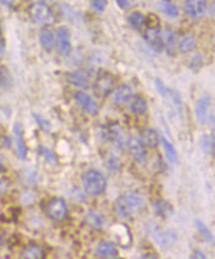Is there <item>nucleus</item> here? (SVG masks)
<instances>
[{"label": "nucleus", "instance_id": "1", "mask_svg": "<svg viewBox=\"0 0 215 259\" xmlns=\"http://www.w3.org/2000/svg\"><path fill=\"white\" fill-rule=\"evenodd\" d=\"M144 196L139 192H129L120 196L115 202V212L121 218H130L143 208Z\"/></svg>", "mask_w": 215, "mask_h": 259}, {"label": "nucleus", "instance_id": "2", "mask_svg": "<svg viewBox=\"0 0 215 259\" xmlns=\"http://www.w3.org/2000/svg\"><path fill=\"white\" fill-rule=\"evenodd\" d=\"M85 192L93 196L104 194L107 190V180L105 176L98 170H87L81 178Z\"/></svg>", "mask_w": 215, "mask_h": 259}, {"label": "nucleus", "instance_id": "3", "mask_svg": "<svg viewBox=\"0 0 215 259\" xmlns=\"http://www.w3.org/2000/svg\"><path fill=\"white\" fill-rule=\"evenodd\" d=\"M28 14L30 19L36 24L48 23L53 18L51 8L42 1L33 2L28 8Z\"/></svg>", "mask_w": 215, "mask_h": 259}, {"label": "nucleus", "instance_id": "4", "mask_svg": "<svg viewBox=\"0 0 215 259\" xmlns=\"http://www.w3.org/2000/svg\"><path fill=\"white\" fill-rule=\"evenodd\" d=\"M46 214L54 222H62L68 216V206L62 198H51L46 206Z\"/></svg>", "mask_w": 215, "mask_h": 259}, {"label": "nucleus", "instance_id": "5", "mask_svg": "<svg viewBox=\"0 0 215 259\" xmlns=\"http://www.w3.org/2000/svg\"><path fill=\"white\" fill-rule=\"evenodd\" d=\"M55 43L58 50V53L61 56H68L71 52V33L69 29L65 26H62L57 29L55 34Z\"/></svg>", "mask_w": 215, "mask_h": 259}, {"label": "nucleus", "instance_id": "6", "mask_svg": "<svg viewBox=\"0 0 215 259\" xmlns=\"http://www.w3.org/2000/svg\"><path fill=\"white\" fill-rule=\"evenodd\" d=\"M114 84H115V79L113 75L108 72H102L98 75L94 86L99 96L106 97L113 91Z\"/></svg>", "mask_w": 215, "mask_h": 259}, {"label": "nucleus", "instance_id": "7", "mask_svg": "<svg viewBox=\"0 0 215 259\" xmlns=\"http://www.w3.org/2000/svg\"><path fill=\"white\" fill-rule=\"evenodd\" d=\"M144 39L154 51L158 53L163 51L165 44L160 27H147L144 33Z\"/></svg>", "mask_w": 215, "mask_h": 259}, {"label": "nucleus", "instance_id": "8", "mask_svg": "<svg viewBox=\"0 0 215 259\" xmlns=\"http://www.w3.org/2000/svg\"><path fill=\"white\" fill-rule=\"evenodd\" d=\"M91 77H92V72L90 70L78 69L70 72L67 76V80L74 87L86 89L90 85Z\"/></svg>", "mask_w": 215, "mask_h": 259}, {"label": "nucleus", "instance_id": "9", "mask_svg": "<svg viewBox=\"0 0 215 259\" xmlns=\"http://www.w3.org/2000/svg\"><path fill=\"white\" fill-rule=\"evenodd\" d=\"M123 130L118 124H110L107 126H104L102 129V136L106 140L114 142L119 146H127V140L123 136Z\"/></svg>", "mask_w": 215, "mask_h": 259}, {"label": "nucleus", "instance_id": "10", "mask_svg": "<svg viewBox=\"0 0 215 259\" xmlns=\"http://www.w3.org/2000/svg\"><path fill=\"white\" fill-rule=\"evenodd\" d=\"M133 156V158L137 162H144L147 160V152L145 148V146L141 142L140 138L136 136H130L127 140V146H126Z\"/></svg>", "mask_w": 215, "mask_h": 259}, {"label": "nucleus", "instance_id": "11", "mask_svg": "<svg viewBox=\"0 0 215 259\" xmlns=\"http://www.w3.org/2000/svg\"><path fill=\"white\" fill-rule=\"evenodd\" d=\"M208 4L203 0H188L185 2V11L193 19H199L205 15Z\"/></svg>", "mask_w": 215, "mask_h": 259}, {"label": "nucleus", "instance_id": "12", "mask_svg": "<svg viewBox=\"0 0 215 259\" xmlns=\"http://www.w3.org/2000/svg\"><path fill=\"white\" fill-rule=\"evenodd\" d=\"M75 102L88 114L95 115L98 112V107L95 101L85 92H76L74 94Z\"/></svg>", "mask_w": 215, "mask_h": 259}, {"label": "nucleus", "instance_id": "13", "mask_svg": "<svg viewBox=\"0 0 215 259\" xmlns=\"http://www.w3.org/2000/svg\"><path fill=\"white\" fill-rule=\"evenodd\" d=\"M13 134H14V140L16 144V150L18 158L20 160H26L27 158V146L24 140V134H23V127L20 123H15L13 127Z\"/></svg>", "mask_w": 215, "mask_h": 259}, {"label": "nucleus", "instance_id": "14", "mask_svg": "<svg viewBox=\"0 0 215 259\" xmlns=\"http://www.w3.org/2000/svg\"><path fill=\"white\" fill-rule=\"evenodd\" d=\"M211 107V98L210 96L206 95L199 99L197 106H196V117L198 122L201 125H205L210 117H209V110Z\"/></svg>", "mask_w": 215, "mask_h": 259}, {"label": "nucleus", "instance_id": "15", "mask_svg": "<svg viewBox=\"0 0 215 259\" xmlns=\"http://www.w3.org/2000/svg\"><path fill=\"white\" fill-rule=\"evenodd\" d=\"M153 234H154L153 236H154L156 242L161 248H170L178 240V236H177L176 232L173 230L157 232H153Z\"/></svg>", "mask_w": 215, "mask_h": 259}, {"label": "nucleus", "instance_id": "16", "mask_svg": "<svg viewBox=\"0 0 215 259\" xmlns=\"http://www.w3.org/2000/svg\"><path fill=\"white\" fill-rule=\"evenodd\" d=\"M140 140L145 146H148L150 148H156L161 142V138L157 130L151 128H147L142 130Z\"/></svg>", "mask_w": 215, "mask_h": 259}, {"label": "nucleus", "instance_id": "17", "mask_svg": "<svg viewBox=\"0 0 215 259\" xmlns=\"http://www.w3.org/2000/svg\"><path fill=\"white\" fill-rule=\"evenodd\" d=\"M132 97H133V90L131 86L127 84H123L114 91L113 99L117 105H123V104L129 103Z\"/></svg>", "mask_w": 215, "mask_h": 259}, {"label": "nucleus", "instance_id": "18", "mask_svg": "<svg viewBox=\"0 0 215 259\" xmlns=\"http://www.w3.org/2000/svg\"><path fill=\"white\" fill-rule=\"evenodd\" d=\"M117 246L110 242H103L96 248V256L100 258H113L117 256Z\"/></svg>", "mask_w": 215, "mask_h": 259}, {"label": "nucleus", "instance_id": "19", "mask_svg": "<svg viewBox=\"0 0 215 259\" xmlns=\"http://www.w3.org/2000/svg\"><path fill=\"white\" fill-rule=\"evenodd\" d=\"M114 234L116 238V240L119 246L123 248H128L131 246L132 242V236L130 230L127 228L126 226H118L114 228Z\"/></svg>", "mask_w": 215, "mask_h": 259}, {"label": "nucleus", "instance_id": "20", "mask_svg": "<svg viewBox=\"0 0 215 259\" xmlns=\"http://www.w3.org/2000/svg\"><path fill=\"white\" fill-rule=\"evenodd\" d=\"M148 104L145 98L141 95H133L129 101V109L131 112L137 115H142L147 111Z\"/></svg>", "mask_w": 215, "mask_h": 259}, {"label": "nucleus", "instance_id": "21", "mask_svg": "<svg viewBox=\"0 0 215 259\" xmlns=\"http://www.w3.org/2000/svg\"><path fill=\"white\" fill-rule=\"evenodd\" d=\"M85 222L87 226L93 230H100L104 226L105 218L104 216L95 210H90L85 216Z\"/></svg>", "mask_w": 215, "mask_h": 259}, {"label": "nucleus", "instance_id": "22", "mask_svg": "<svg viewBox=\"0 0 215 259\" xmlns=\"http://www.w3.org/2000/svg\"><path fill=\"white\" fill-rule=\"evenodd\" d=\"M40 44L46 51H51L55 45V37L51 30L48 28H42L39 34Z\"/></svg>", "mask_w": 215, "mask_h": 259}, {"label": "nucleus", "instance_id": "23", "mask_svg": "<svg viewBox=\"0 0 215 259\" xmlns=\"http://www.w3.org/2000/svg\"><path fill=\"white\" fill-rule=\"evenodd\" d=\"M154 208H155L156 214L163 218H170L174 214V208L172 206V204L169 202L164 200H157L154 204Z\"/></svg>", "mask_w": 215, "mask_h": 259}, {"label": "nucleus", "instance_id": "24", "mask_svg": "<svg viewBox=\"0 0 215 259\" xmlns=\"http://www.w3.org/2000/svg\"><path fill=\"white\" fill-rule=\"evenodd\" d=\"M22 258L44 259L45 258V252L39 246L31 244L24 248V250L22 252Z\"/></svg>", "mask_w": 215, "mask_h": 259}, {"label": "nucleus", "instance_id": "25", "mask_svg": "<svg viewBox=\"0 0 215 259\" xmlns=\"http://www.w3.org/2000/svg\"><path fill=\"white\" fill-rule=\"evenodd\" d=\"M13 86V77L6 66H0V89L8 91Z\"/></svg>", "mask_w": 215, "mask_h": 259}, {"label": "nucleus", "instance_id": "26", "mask_svg": "<svg viewBox=\"0 0 215 259\" xmlns=\"http://www.w3.org/2000/svg\"><path fill=\"white\" fill-rule=\"evenodd\" d=\"M196 46H197V40L194 37V35H191V34H188L182 37L178 44L179 50L183 53H188L190 51H193L196 48Z\"/></svg>", "mask_w": 215, "mask_h": 259}, {"label": "nucleus", "instance_id": "27", "mask_svg": "<svg viewBox=\"0 0 215 259\" xmlns=\"http://www.w3.org/2000/svg\"><path fill=\"white\" fill-rule=\"evenodd\" d=\"M161 142L163 144V148L166 152L168 160H170L173 164L176 162L178 160V152H177L174 144L165 138H161Z\"/></svg>", "mask_w": 215, "mask_h": 259}, {"label": "nucleus", "instance_id": "28", "mask_svg": "<svg viewBox=\"0 0 215 259\" xmlns=\"http://www.w3.org/2000/svg\"><path fill=\"white\" fill-rule=\"evenodd\" d=\"M128 22L134 29H140L146 23V17L141 12H133L128 17Z\"/></svg>", "mask_w": 215, "mask_h": 259}, {"label": "nucleus", "instance_id": "29", "mask_svg": "<svg viewBox=\"0 0 215 259\" xmlns=\"http://www.w3.org/2000/svg\"><path fill=\"white\" fill-rule=\"evenodd\" d=\"M160 8L163 11V13L169 17L175 18L179 15V9L177 5L172 1H162L160 3Z\"/></svg>", "mask_w": 215, "mask_h": 259}, {"label": "nucleus", "instance_id": "30", "mask_svg": "<svg viewBox=\"0 0 215 259\" xmlns=\"http://www.w3.org/2000/svg\"><path fill=\"white\" fill-rule=\"evenodd\" d=\"M201 148L207 154H214L215 152V138L206 134L201 138Z\"/></svg>", "mask_w": 215, "mask_h": 259}, {"label": "nucleus", "instance_id": "31", "mask_svg": "<svg viewBox=\"0 0 215 259\" xmlns=\"http://www.w3.org/2000/svg\"><path fill=\"white\" fill-rule=\"evenodd\" d=\"M196 228L199 230V232L201 234V236L204 238L205 240H207L208 242H211V244L215 242V238H214L212 232L209 230V228L205 224V222H203L200 220H196Z\"/></svg>", "mask_w": 215, "mask_h": 259}, {"label": "nucleus", "instance_id": "32", "mask_svg": "<svg viewBox=\"0 0 215 259\" xmlns=\"http://www.w3.org/2000/svg\"><path fill=\"white\" fill-rule=\"evenodd\" d=\"M107 168L111 172L116 174L120 172L122 168V162L118 156H116L115 154H110L107 158Z\"/></svg>", "mask_w": 215, "mask_h": 259}, {"label": "nucleus", "instance_id": "33", "mask_svg": "<svg viewBox=\"0 0 215 259\" xmlns=\"http://www.w3.org/2000/svg\"><path fill=\"white\" fill-rule=\"evenodd\" d=\"M33 119H34V121L36 122V124L38 125V127H39L40 129L43 130L44 132H50L51 125H50V123H49L48 120H46V119L43 118L41 115L36 114V113L33 114Z\"/></svg>", "mask_w": 215, "mask_h": 259}, {"label": "nucleus", "instance_id": "34", "mask_svg": "<svg viewBox=\"0 0 215 259\" xmlns=\"http://www.w3.org/2000/svg\"><path fill=\"white\" fill-rule=\"evenodd\" d=\"M162 36H163V41H164L165 45H167L168 47H173L174 46V43H175V33L172 30H170V29L166 30L162 34Z\"/></svg>", "mask_w": 215, "mask_h": 259}, {"label": "nucleus", "instance_id": "35", "mask_svg": "<svg viewBox=\"0 0 215 259\" xmlns=\"http://www.w3.org/2000/svg\"><path fill=\"white\" fill-rule=\"evenodd\" d=\"M39 152L47 162H56V156L51 150H49L45 146H40Z\"/></svg>", "mask_w": 215, "mask_h": 259}, {"label": "nucleus", "instance_id": "36", "mask_svg": "<svg viewBox=\"0 0 215 259\" xmlns=\"http://www.w3.org/2000/svg\"><path fill=\"white\" fill-rule=\"evenodd\" d=\"M92 8L97 12H103L107 7V1L104 0H95L91 1Z\"/></svg>", "mask_w": 215, "mask_h": 259}, {"label": "nucleus", "instance_id": "37", "mask_svg": "<svg viewBox=\"0 0 215 259\" xmlns=\"http://www.w3.org/2000/svg\"><path fill=\"white\" fill-rule=\"evenodd\" d=\"M204 64V59L202 57V55H196L192 61H191V65L190 67L192 69H200Z\"/></svg>", "mask_w": 215, "mask_h": 259}, {"label": "nucleus", "instance_id": "38", "mask_svg": "<svg viewBox=\"0 0 215 259\" xmlns=\"http://www.w3.org/2000/svg\"><path fill=\"white\" fill-rule=\"evenodd\" d=\"M10 186L9 182L6 178H0V196L5 194Z\"/></svg>", "mask_w": 215, "mask_h": 259}, {"label": "nucleus", "instance_id": "39", "mask_svg": "<svg viewBox=\"0 0 215 259\" xmlns=\"http://www.w3.org/2000/svg\"><path fill=\"white\" fill-rule=\"evenodd\" d=\"M191 259H208V258L206 256V254L201 252V250H195L193 254H192V256Z\"/></svg>", "mask_w": 215, "mask_h": 259}, {"label": "nucleus", "instance_id": "40", "mask_svg": "<svg viewBox=\"0 0 215 259\" xmlns=\"http://www.w3.org/2000/svg\"><path fill=\"white\" fill-rule=\"evenodd\" d=\"M118 6H120L121 8H126L128 6H130V1H125V0H117L116 1Z\"/></svg>", "mask_w": 215, "mask_h": 259}, {"label": "nucleus", "instance_id": "41", "mask_svg": "<svg viewBox=\"0 0 215 259\" xmlns=\"http://www.w3.org/2000/svg\"><path fill=\"white\" fill-rule=\"evenodd\" d=\"M4 52H5V41H4V39L0 36V57L3 56Z\"/></svg>", "mask_w": 215, "mask_h": 259}, {"label": "nucleus", "instance_id": "42", "mask_svg": "<svg viewBox=\"0 0 215 259\" xmlns=\"http://www.w3.org/2000/svg\"><path fill=\"white\" fill-rule=\"evenodd\" d=\"M138 259H160L158 256H154V254H145V256H142L141 258H139Z\"/></svg>", "mask_w": 215, "mask_h": 259}, {"label": "nucleus", "instance_id": "43", "mask_svg": "<svg viewBox=\"0 0 215 259\" xmlns=\"http://www.w3.org/2000/svg\"><path fill=\"white\" fill-rule=\"evenodd\" d=\"M210 123H211V126H212V129L215 132V116H212L210 119H209Z\"/></svg>", "mask_w": 215, "mask_h": 259}, {"label": "nucleus", "instance_id": "44", "mask_svg": "<svg viewBox=\"0 0 215 259\" xmlns=\"http://www.w3.org/2000/svg\"><path fill=\"white\" fill-rule=\"evenodd\" d=\"M210 14H211V16L215 17V2H213V4L211 5V8H210Z\"/></svg>", "mask_w": 215, "mask_h": 259}, {"label": "nucleus", "instance_id": "45", "mask_svg": "<svg viewBox=\"0 0 215 259\" xmlns=\"http://www.w3.org/2000/svg\"><path fill=\"white\" fill-rule=\"evenodd\" d=\"M3 170H4V166H3V164H2V162L0 160V172H2Z\"/></svg>", "mask_w": 215, "mask_h": 259}, {"label": "nucleus", "instance_id": "46", "mask_svg": "<svg viewBox=\"0 0 215 259\" xmlns=\"http://www.w3.org/2000/svg\"><path fill=\"white\" fill-rule=\"evenodd\" d=\"M114 259H120V258H114Z\"/></svg>", "mask_w": 215, "mask_h": 259}]
</instances>
